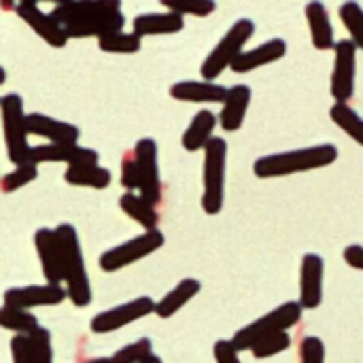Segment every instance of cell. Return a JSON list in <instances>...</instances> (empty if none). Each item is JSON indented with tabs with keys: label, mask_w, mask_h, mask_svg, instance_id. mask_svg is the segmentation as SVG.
<instances>
[{
	"label": "cell",
	"mask_w": 363,
	"mask_h": 363,
	"mask_svg": "<svg viewBox=\"0 0 363 363\" xmlns=\"http://www.w3.org/2000/svg\"><path fill=\"white\" fill-rule=\"evenodd\" d=\"M28 345H30L32 363H53V347H51L49 330L36 328L32 334H28Z\"/></svg>",
	"instance_id": "obj_33"
},
{
	"label": "cell",
	"mask_w": 363,
	"mask_h": 363,
	"mask_svg": "<svg viewBox=\"0 0 363 363\" xmlns=\"http://www.w3.org/2000/svg\"><path fill=\"white\" fill-rule=\"evenodd\" d=\"M213 355H215L217 363H242L240 353L234 349V345L230 340H217L213 347Z\"/></svg>",
	"instance_id": "obj_38"
},
{
	"label": "cell",
	"mask_w": 363,
	"mask_h": 363,
	"mask_svg": "<svg viewBox=\"0 0 363 363\" xmlns=\"http://www.w3.org/2000/svg\"><path fill=\"white\" fill-rule=\"evenodd\" d=\"M51 17L62 26L68 38H106L119 34L125 26L121 4L104 2H57Z\"/></svg>",
	"instance_id": "obj_1"
},
{
	"label": "cell",
	"mask_w": 363,
	"mask_h": 363,
	"mask_svg": "<svg viewBox=\"0 0 363 363\" xmlns=\"http://www.w3.org/2000/svg\"><path fill=\"white\" fill-rule=\"evenodd\" d=\"M140 43H143V38L136 36L134 32H130V34L119 32V34L100 38V40H98V47H100V51H104V53L130 55V53H138V51H140Z\"/></svg>",
	"instance_id": "obj_30"
},
{
	"label": "cell",
	"mask_w": 363,
	"mask_h": 363,
	"mask_svg": "<svg viewBox=\"0 0 363 363\" xmlns=\"http://www.w3.org/2000/svg\"><path fill=\"white\" fill-rule=\"evenodd\" d=\"M4 81H6V70L0 66V85H4Z\"/></svg>",
	"instance_id": "obj_43"
},
{
	"label": "cell",
	"mask_w": 363,
	"mask_h": 363,
	"mask_svg": "<svg viewBox=\"0 0 363 363\" xmlns=\"http://www.w3.org/2000/svg\"><path fill=\"white\" fill-rule=\"evenodd\" d=\"M162 4L170 13H177L181 17H185V15L208 17L217 9V2H213V0H162Z\"/></svg>",
	"instance_id": "obj_31"
},
{
	"label": "cell",
	"mask_w": 363,
	"mask_h": 363,
	"mask_svg": "<svg viewBox=\"0 0 363 363\" xmlns=\"http://www.w3.org/2000/svg\"><path fill=\"white\" fill-rule=\"evenodd\" d=\"M170 96L179 102L194 104H223L228 87L208 81H179L170 87Z\"/></svg>",
	"instance_id": "obj_20"
},
{
	"label": "cell",
	"mask_w": 363,
	"mask_h": 363,
	"mask_svg": "<svg viewBox=\"0 0 363 363\" xmlns=\"http://www.w3.org/2000/svg\"><path fill=\"white\" fill-rule=\"evenodd\" d=\"M202 285L198 279H183L174 289H170L160 302H155V315L160 319H170L177 315L187 302H191L200 294Z\"/></svg>",
	"instance_id": "obj_24"
},
{
	"label": "cell",
	"mask_w": 363,
	"mask_h": 363,
	"mask_svg": "<svg viewBox=\"0 0 363 363\" xmlns=\"http://www.w3.org/2000/svg\"><path fill=\"white\" fill-rule=\"evenodd\" d=\"M11 357H13V363H32L28 336H13L11 338Z\"/></svg>",
	"instance_id": "obj_39"
},
{
	"label": "cell",
	"mask_w": 363,
	"mask_h": 363,
	"mask_svg": "<svg viewBox=\"0 0 363 363\" xmlns=\"http://www.w3.org/2000/svg\"><path fill=\"white\" fill-rule=\"evenodd\" d=\"M166 242L164 234L160 230H149L119 247H113L108 251H104L98 257V264L104 272H117L121 268H128L145 257H149L151 253H155L157 249H162Z\"/></svg>",
	"instance_id": "obj_8"
},
{
	"label": "cell",
	"mask_w": 363,
	"mask_h": 363,
	"mask_svg": "<svg viewBox=\"0 0 363 363\" xmlns=\"http://www.w3.org/2000/svg\"><path fill=\"white\" fill-rule=\"evenodd\" d=\"M38 177V170L34 164H21V166H15V170H11L9 174H4L0 179V191L2 194H13L21 187H26L28 183L36 181Z\"/></svg>",
	"instance_id": "obj_32"
},
{
	"label": "cell",
	"mask_w": 363,
	"mask_h": 363,
	"mask_svg": "<svg viewBox=\"0 0 363 363\" xmlns=\"http://www.w3.org/2000/svg\"><path fill=\"white\" fill-rule=\"evenodd\" d=\"M119 208H121L130 219H134L138 225H143L147 232H149V230H157L160 215H157L155 206H151L145 198L136 196L134 191H125V194L119 198Z\"/></svg>",
	"instance_id": "obj_25"
},
{
	"label": "cell",
	"mask_w": 363,
	"mask_h": 363,
	"mask_svg": "<svg viewBox=\"0 0 363 363\" xmlns=\"http://www.w3.org/2000/svg\"><path fill=\"white\" fill-rule=\"evenodd\" d=\"M149 355H153V345L149 338H140V340L119 349L111 357V363H143Z\"/></svg>",
	"instance_id": "obj_35"
},
{
	"label": "cell",
	"mask_w": 363,
	"mask_h": 363,
	"mask_svg": "<svg viewBox=\"0 0 363 363\" xmlns=\"http://www.w3.org/2000/svg\"><path fill=\"white\" fill-rule=\"evenodd\" d=\"M330 119L349 136L353 138L359 147H363V117L349 104H338L330 108Z\"/></svg>",
	"instance_id": "obj_27"
},
{
	"label": "cell",
	"mask_w": 363,
	"mask_h": 363,
	"mask_svg": "<svg viewBox=\"0 0 363 363\" xmlns=\"http://www.w3.org/2000/svg\"><path fill=\"white\" fill-rule=\"evenodd\" d=\"M0 328L15 332L17 336H28L32 334L38 325L36 317L30 311H19L13 306H2L0 308Z\"/></svg>",
	"instance_id": "obj_28"
},
{
	"label": "cell",
	"mask_w": 363,
	"mask_h": 363,
	"mask_svg": "<svg viewBox=\"0 0 363 363\" xmlns=\"http://www.w3.org/2000/svg\"><path fill=\"white\" fill-rule=\"evenodd\" d=\"M26 130H28V134L47 138L49 145H77L79 136H81L77 125L51 119L43 113L26 115Z\"/></svg>",
	"instance_id": "obj_16"
},
{
	"label": "cell",
	"mask_w": 363,
	"mask_h": 363,
	"mask_svg": "<svg viewBox=\"0 0 363 363\" xmlns=\"http://www.w3.org/2000/svg\"><path fill=\"white\" fill-rule=\"evenodd\" d=\"M217 115L208 108H202L194 115L191 123L187 125V130L183 132V138H181V145L185 151L189 153H196L200 149H204L208 145V140L213 138V132L217 128Z\"/></svg>",
	"instance_id": "obj_23"
},
{
	"label": "cell",
	"mask_w": 363,
	"mask_h": 363,
	"mask_svg": "<svg viewBox=\"0 0 363 363\" xmlns=\"http://www.w3.org/2000/svg\"><path fill=\"white\" fill-rule=\"evenodd\" d=\"M64 181L74 187L106 189L113 181V174L108 168H102V166H70L64 172Z\"/></svg>",
	"instance_id": "obj_26"
},
{
	"label": "cell",
	"mask_w": 363,
	"mask_h": 363,
	"mask_svg": "<svg viewBox=\"0 0 363 363\" xmlns=\"http://www.w3.org/2000/svg\"><path fill=\"white\" fill-rule=\"evenodd\" d=\"M138 168V196L151 206L162 202V177L157 166V143L153 138H140L132 149Z\"/></svg>",
	"instance_id": "obj_10"
},
{
	"label": "cell",
	"mask_w": 363,
	"mask_h": 363,
	"mask_svg": "<svg viewBox=\"0 0 363 363\" xmlns=\"http://www.w3.org/2000/svg\"><path fill=\"white\" fill-rule=\"evenodd\" d=\"M338 160V149L332 143L291 149L283 153H270L257 157L253 164V174L257 179H283L291 174H302L332 166Z\"/></svg>",
	"instance_id": "obj_2"
},
{
	"label": "cell",
	"mask_w": 363,
	"mask_h": 363,
	"mask_svg": "<svg viewBox=\"0 0 363 363\" xmlns=\"http://www.w3.org/2000/svg\"><path fill=\"white\" fill-rule=\"evenodd\" d=\"M204 151L202 170V211L206 215H219L225 200V170H228V143L221 136H213Z\"/></svg>",
	"instance_id": "obj_5"
},
{
	"label": "cell",
	"mask_w": 363,
	"mask_h": 363,
	"mask_svg": "<svg viewBox=\"0 0 363 363\" xmlns=\"http://www.w3.org/2000/svg\"><path fill=\"white\" fill-rule=\"evenodd\" d=\"M15 13L51 47H64L68 43L66 32L62 30V26L49 15L45 13L34 0H21L15 4Z\"/></svg>",
	"instance_id": "obj_15"
},
{
	"label": "cell",
	"mask_w": 363,
	"mask_h": 363,
	"mask_svg": "<svg viewBox=\"0 0 363 363\" xmlns=\"http://www.w3.org/2000/svg\"><path fill=\"white\" fill-rule=\"evenodd\" d=\"M308 30H311V43L319 51H328L336 47V36H334V26L328 13V6L319 0H311L304 6Z\"/></svg>",
	"instance_id": "obj_21"
},
{
	"label": "cell",
	"mask_w": 363,
	"mask_h": 363,
	"mask_svg": "<svg viewBox=\"0 0 363 363\" xmlns=\"http://www.w3.org/2000/svg\"><path fill=\"white\" fill-rule=\"evenodd\" d=\"M287 55V40L285 38H270L249 51H242L234 64L230 66L236 74H247V72H253L262 66H268V64H274L279 60H283Z\"/></svg>",
	"instance_id": "obj_17"
},
{
	"label": "cell",
	"mask_w": 363,
	"mask_h": 363,
	"mask_svg": "<svg viewBox=\"0 0 363 363\" xmlns=\"http://www.w3.org/2000/svg\"><path fill=\"white\" fill-rule=\"evenodd\" d=\"M30 164L38 166L45 162H64L70 166H98V151L79 145H38L30 149Z\"/></svg>",
	"instance_id": "obj_14"
},
{
	"label": "cell",
	"mask_w": 363,
	"mask_h": 363,
	"mask_svg": "<svg viewBox=\"0 0 363 363\" xmlns=\"http://www.w3.org/2000/svg\"><path fill=\"white\" fill-rule=\"evenodd\" d=\"M302 306L298 302H285L277 308H272L270 313H266L264 317L255 319L253 323L240 328L234 336H232V345L238 353L242 351H251L259 340L281 334V332H289L291 328H296L302 321Z\"/></svg>",
	"instance_id": "obj_4"
},
{
	"label": "cell",
	"mask_w": 363,
	"mask_h": 363,
	"mask_svg": "<svg viewBox=\"0 0 363 363\" xmlns=\"http://www.w3.org/2000/svg\"><path fill=\"white\" fill-rule=\"evenodd\" d=\"M55 238L60 245L62 283H66V298L77 308H85L91 304V287H89V277L85 270V262H83V251L79 245V234L74 225L60 223L55 228Z\"/></svg>",
	"instance_id": "obj_3"
},
{
	"label": "cell",
	"mask_w": 363,
	"mask_h": 363,
	"mask_svg": "<svg viewBox=\"0 0 363 363\" xmlns=\"http://www.w3.org/2000/svg\"><path fill=\"white\" fill-rule=\"evenodd\" d=\"M251 87L249 85H234L228 89V96L221 104V113L217 115V121L223 132H238L245 123L249 104H251Z\"/></svg>",
	"instance_id": "obj_18"
},
{
	"label": "cell",
	"mask_w": 363,
	"mask_h": 363,
	"mask_svg": "<svg viewBox=\"0 0 363 363\" xmlns=\"http://www.w3.org/2000/svg\"><path fill=\"white\" fill-rule=\"evenodd\" d=\"M300 363H325V342L317 336H306L300 342Z\"/></svg>",
	"instance_id": "obj_36"
},
{
	"label": "cell",
	"mask_w": 363,
	"mask_h": 363,
	"mask_svg": "<svg viewBox=\"0 0 363 363\" xmlns=\"http://www.w3.org/2000/svg\"><path fill=\"white\" fill-rule=\"evenodd\" d=\"M143 363H164V362H162V359H160L157 355H149V357H147V359H145Z\"/></svg>",
	"instance_id": "obj_42"
},
{
	"label": "cell",
	"mask_w": 363,
	"mask_h": 363,
	"mask_svg": "<svg viewBox=\"0 0 363 363\" xmlns=\"http://www.w3.org/2000/svg\"><path fill=\"white\" fill-rule=\"evenodd\" d=\"M121 185L134 194L138 189V168H136V160H134L132 151L123 153V157H121Z\"/></svg>",
	"instance_id": "obj_37"
},
{
	"label": "cell",
	"mask_w": 363,
	"mask_h": 363,
	"mask_svg": "<svg viewBox=\"0 0 363 363\" xmlns=\"http://www.w3.org/2000/svg\"><path fill=\"white\" fill-rule=\"evenodd\" d=\"M34 247H36L47 285H60L62 283V259H60V245L55 238V230H49V228L36 230Z\"/></svg>",
	"instance_id": "obj_19"
},
{
	"label": "cell",
	"mask_w": 363,
	"mask_h": 363,
	"mask_svg": "<svg viewBox=\"0 0 363 363\" xmlns=\"http://www.w3.org/2000/svg\"><path fill=\"white\" fill-rule=\"evenodd\" d=\"M355 77H357V47L351 43V38L336 40L330 91L338 104H349V100L353 98Z\"/></svg>",
	"instance_id": "obj_9"
},
{
	"label": "cell",
	"mask_w": 363,
	"mask_h": 363,
	"mask_svg": "<svg viewBox=\"0 0 363 363\" xmlns=\"http://www.w3.org/2000/svg\"><path fill=\"white\" fill-rule=\"evenodd\" d=\"M0 113H2V130L6 143V155L13 166L28 164L30 145H28V130H26V113L23 100L19 94H6L0 98Z\"/></svg>",
	"instance_id": "obj_7"
},
{
	"label": "cell",
	"mask_w": 363,
	"mask_h": 363,
	"mask_svg": "<svg viewBox=\"0 0 363 363\" xmlns=\"http://www.w3.org/2000/svg\"><path fill=\"white\" fill-rule=\"evenodd\" d=\"M83 363H111V357H96V359H87Z\"/></svg>",
	"instance_id": "obj_41"
},
{
	"label": "cell",
	"mask_w": 363,
	"mask_h": 363,
	"mask_svg": "<svg viewBox=\"0 0 363 363\" xmlns=\"http://www.w3.org/2000/svg\"><path fill=\"white\" fill-rule=\"evenodd\" d=\"M325 262L317 253H306L300 266V300L302 311H315L323 302Z\"/></svg>",
	"instance_id": "obj_12"
},
{
	"label": "cell",
	"mask_w": 363,
	"mask_h": 363,
	"mask_svg": "<svg viewBox=\"0 0 363 363\" xmlns=\"http://www.w3.org/2000/svg\"><path fill=\"white\" fill-rule=\"evenodd\" d=\"M185 28V19L177 13H143L134 19V34L145 36H162L177 34Z\"/></svg>",
	"instance_id": "obj_22"
},
{
	"label": "cell",
	"mask_w": 363,
	"mask_h": 363,
	"mask_svg": "<svg viewBox=\"0 0 363 363\" xmlns=\"http://www.w3.org/2000/svg\"><path fill=\"white\" fill-rule=\"evenodd\" d=\"M64 300L66 289L62 285H30L4 291V306H13L19 311H30L36 306H57Z\"/></svg>",
	"instance_id": "obj_13"
},
{
	"label": "cell",
	"mask_w": 363,
	"mask_h": 363,
	"mask_svg": "<svg viewBox=\"0 0 363 363\" xmlns=\"http://www.w3.org/2000/svg\"><path fill=\"white\" fill-rule=\"evenodd\" d=\"M338 15L345 23V28L349 30L351 43L357 47V51H363V6L359 2H342L338 9Z\"/></svg>",
	"instance_id": "obj_29"
},
{
	"label": "cell",
	"mask_w": 363,
	"mask_h": 363,
	"mask_svg": "<svg viewBox=\"0 0 363 363\" xmlns=\"http://www.w3.org/2000/svg\"><path fill=\"white\" fill-rule=\"evenodd\" d=\"M342 257H345V262L349 264V268L363 272V247L362 245H349V247L342 251Z\"/></svg>",
	"instance_id": "obj_40"
},
{
	"label": "cell",
	"mask_w": 363,
	"mask_h": 363,
	"mask_svg": "<svg viewBox=\"0 0 363 363\" xmlns=\"http://www.w3.org/2000/svg\"><path fill=\"white\" fill-rule=\"evenodd\" d=\"M255 34V23L249 17H242L232 23V28L225 32V36L213 47V51L206 55V60L200 66V72L204 81L213 83L225 68L234 64V60L245 51V45L253 38Z\"/></svg>",
	"instance_id": "obj_6"
},
{
	"label": "cell",
	"mask_w": 363,
	"mask_h": 363,
	"mask_svg": "<svg viewBox=\"0 0 363 363\" xmlns=\"http://www.w3.org/2000/svg\"><path fill=\"white\" fill-rule=\"evenodd\" d=\"M289 347H291V336H289V332H281V334H274V336H268V338L259 340V342L251 349V355H253L255 359H270V357H277V355L285 353Z\"/></svg>",
	"instance_id": "obj_34"
},
{
	"label": "cell",
	"mask_w": 363,
	"mask_h": 363,
	"mask_svg": "<svg viewBox=\"0 0 363 363\" xmlns=\"http://www.w3.org/2000/svg\"><path fill=\"white\" fill-rule=\"evenodd\" d=\"M155 313V302L147 296L143 298H136L132 302H125L121 306H115L111 311H104V313H98L91 323H89V330L94 334H111V332H117L138 319H145L149 315Z\"/></svg>",
	"instance_id": "obj_11"
}]
</instances>
